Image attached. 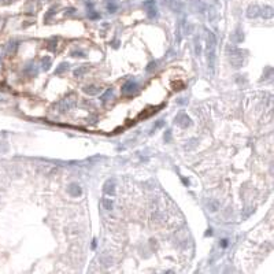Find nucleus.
<instances>
[{"label": "nucleus", "instance_id": "f257e3e1", "mask_svg": "<svg viewBox=\"0 0 274 274\" xmlns=\"http://www.w3.org/2000/svg\"><path fill=\"white\" fill-rule=\"evenodd\" d=\"M207 58H209V67L211 73L214 72L215 67V47H217V40H215L214 33H207Z\"/></svg>", "mask_w": 274, "mask_h": 274}, {"label": "nucleus", "instance_id": "0eeeda50", "mask_svg": "<svg viewBox=\"0 0 274 274\" xmlns=\"http://www.w3.org/2000/svg\"><path fill=\"white\" fill-rule=\"evenodd\" d=\"M144 7L147 8L149 18H155L156 17V6H155V0H147L144 3Z\"/></svg>", "mask_w": 274, "mask_h": 274}, {"label": "nucleus", "instance_id": "1a4fd4ad", "mask_svg": "<svg viewBox=\"0 0 274 274\" xmlns=\"http://www.w3.org/2000/svg\"><path fill=\"white\" fill-rule=\"evenodd\" d=\"M82 91L87 93V95L95 96V95H99V93L101 92V88L97 87V85H87V87H84Z\"/></svg>", "mask_w": 274, "mask_h": 274}, {"label": "nucleus", "instance_id": "f8f14e48", "mask_svg": "<svg viewBox=\"0 0 274 274\" xmlns=\"http://www.w3.org/2000/svg\"><path fill=\"white\" fill-rule=\"evenodd\" d=\"M262 17L265 19H269V18H273V7L271 6H265L262 8Z\"/></svg>", "mask_w": 274, "mask_h": 274}, {"label": "nucleus", "instance_id": "f3484780", "mask_svg": "<svg viewBox=\"0 0 274 274\" xmlns=\"http://www.w3.org/2000/svg\"><path fill=\"white\" fill-rule=\"evenodd\" d=\"M200 51H202V48H200V41H199V39H195V52H196V55L199 56L200 55Z\"/></svg>", "mask_w": 274, "mask_h": 274}, {"label": "nucleus", "instance_id": "39448f33", "mask_svg": "<svg viewBox=\"0 0 274 274\" xmlns=\"http://www.w3.org/2000/svg\"><path fill=\"white\" fill-rule=\"evenodd\" d=\"M103 192L108 196H114L115 195V181L114 180H107L103 185Z\"/></svg>", "mask_w": 274, "mask_h": 274}, {"label": "nucleus", "instance_id": "2eb2a0df", "mask_svg": "<svg viewBox=\"0 0 274 274\" xmlns=\"http://www.w3.org/2000/svg\"><path fill=\"white\" fill-rule=\"evenodd\" d=\"M116 10H118V6H116L115 3H108L107 4V11L108 12L114 14V12H116Z\"/></svg>", "mask_w": 274, "mask_h": 274}, {"label": "nucleus", "instance_id": "f03ea898", "mask_svg": "<svg viewBox=\"0 0 274 274\" xmlns=\"http://www.w3.org/2000/svg\"><path fill=\"white\" fill-rule=\"evenodd\" d=\"M75 104H77V97H75L74 93H72V95H68L67 97L63 99L58 106H59L60 113H66V111H70L72 108H74Z\"/></svg>", "mask_w": 274, "mask_h": 274}, {"label": "nucleus", "instance_id": "b1692460", "mask_svg": "<svg viewBox=\"0 0 274 274\" xmlns=\"http://www.w3.org/2000/svg\"><path fill=\"white\" fill-rule=\"evenodd\" d=\"M99 17H100V15L96 14L95 11H91V14H89V18H91V19H97Z\"/></svg>", "mask_w": 274, "mask_h": 274}, {"label": "nucleus", "instance_id": "bb28decb", "mask_svg": "<svg viewBox=\"0 0 274 274\" xmlns=\"http://www.w3.org/2000/svg\"><path fill=\"white\" fill-rule=\"evenodd\" d=\"M75 10L74 8H68V10H66V14H72V12H74Z\"/></svg>", "mask_w": 274, "mask_h": 274}, {"label": "nucleus", "instance_id": "20e7f679", "mask_svg": "<svg viewBox=\"0 0 274 274\" xmlns=\"http://www.w3.org/2000/svg\"><path fill=\"white\" fill-rule=\"evenodd\" d=\"M174 122H176L177 125L182 126V128H186V126L191 125V118H189L185 113H180L178 115L174 118Z\"/></svg>", "mask_w": 274, "mask_h": 274}, {"label": "nucleus", "instance_id": "6e6552de", "mask_svg": "<svg viewBox=\"0 0 274 274\" xmlns=\"http://www.w3.org/2000/svg\"><path fill=\"white\" fill-rule=\"evenodd\" d=\"M67 192L70 193V196L73 197H78L81 196V193H82V189H81V186L78 184H75V182H72V184L67 186Z\"/></svg>", "mask_w": 274, "mask_h": 274}, {"label": "nucleus", "instance_id": "6ab92c4d", "mask_svg": "<svg viewBox=\"0 0 274 274\" xmlns=\"http://www.w3.org/2000/svg\"><path fill=\"white\" fill-rule=\"evenodd\" d=\"M111 95H113V89L110 88V89H107V91H106V93H104V95L101 96V100H103V101H106V100H107V97H110Z\"/></svg>", "mask_w": 274, "mask_h": 274}, {"label": "nucleus", "instance_id": "7ed1b4c3", "mask_svg": "<svg viewBox=\"0 0 274 274\" xmlns=\"http://www.w3.org/2000/svg\"><path fill=\"white\" fill-rule=\"evenodd\" d=\"M243 60H244V58H243V52L240 49H237V48H233L232 55H230V62H232V65L234 66L236 68H238L240 66L243 65Z\"/></svg>", "mask_w": 274, "mask_h": 274}, {"label": "nucleus", "instance_id": "4be33fe9", "mask_svg": "<svg viewBox=\"0 0 274 274\" xmlns=\"http://www.w3.org/2000/svg\"><path fill=\"white\" fill-rule=\"evenodd\" d=\"M164 125V121L163 119H161V121H158V123H156L155 126H154V129H152V132H155L156 129H159V128H162V126Z\"/></svg>", "mask_w": 274, "mask_h": 274}, {"label": "nucleus", "instance_id": "a878e982", "mask_svg": "<svg viewBox=\"0 0 274 274\" xmlns=\"http://www.w3.org/2000/svg\"><path fill=\"white\" fill-rule=\"evenodd\" d=\"M170 133H171V132H170V130H167V134H164V140H166V141H169V140H170Z\"/></svg>", "mask_w": 274, "mask_h": 274}, {"label": "nucleus", "instance_id": "dca6fc26", "mask_svg": "<svg viewBox=\"0 0 274 274\" xmlns=\"http://www.w3.org/2000/svg\"><path fill=\"white\" fill-rule=\"evenodd\" d=\"M49 66H51V59L48 56H45L44 59H43V68H44V70H48Z\"/></svg>", "mask_w": 274, "mask_h": 274}, {"label": "nucleus", "instance_id": "423d86ee", "mask_svg": "<svg viewBox=\"0 0 274 274\" xmlns=\"http://www.w3.org/2000/svg\"><path fill=\"white\" fill-rule=\"evenodd\" d=\"M136 89H137V82L133 80H129L123 84V87L121 91H122V93H125V95H129V93H133Z\"/></svg>", "mask_w": 274, "mask_h": 274}, {"label": "nucleus", "instance_id": "a211bd4d", "mask_svg": "<svg viewBox=\"0 0 274 274\" xmlns=\"http://www.w3.org/2000/svg\"><path fill=\"white\" fill-rule=\"evenodd\" d=\"M209 207H210V210L214 212V211H217V210H218V207H219V203H218V202H211L209 204Z\"/></svg>", "mask_w": 274, "mask_h": 274}, {"label": "nucleus", "instance_id": "aec40b11", "mask_svg": "<svg viewBox=\"0 0 274 274\" xmlns=\"http://www.w3.org/2000/svg\"><path fill=\"white\" fill-rule=\"evenodd\" d=\"M72 56L73 58H85V54H84V52H78V51H75V52H72Z\"/></svg>", "mask_w": 274, "mask_h": 274}, {"label": "nucleus", "instance_id": "ddd939ff", "mask_svg": "<svg viewBox=\"0 0 274 274\" xmlns=\"http://www.w3.org/2000/svg\"><path fill=\"white\" fill-rule=\"evenodd\" d=\"M66 70H68V63H60L59 66H58V68L55 70V74H62V73H65Z\"/></svg>", "mask_w": 274, "mask_h": 274}, {"label": "nucleus", "instance_id": "5701e85b", "mask_svg": "<svg viewBox=\"0 0 274 274\" xmlns=\"http://www.w3.org/2000/svg\"><path fill=\"white\" fill-rule=\"evenodd\" d=\"M155 67H156V62H151L148 66H147V72H148V73L152 72V70H154Z\"/></svg>", "mask_w": 274, "mask_h": 274}, {"label": "nucleus", "instance_id": "cd10ccee", "mask_svg": "<svg viewBox=\"0 0 274 274\" xmlns=\"http://www.w3.org/2000/svg\"><path fill=\"white\" fill-rule=\"evenodd\" d=\"M211 234H212V230L209 229V230H207V233H206V236H211Z\"/></svg>", "mask_w": 274, "mask_h": 274}, {"label": "nucleus", "instance_id": "9b49d317", "mask_svg": "<svg viewBox=\"0 0 274 274\" xmlns=\"http://www.w3.org/2000/svg\"><path fill=\"white\" fill-rule=\"evenodd\" d=\"M101 206L104 207V210H107V211H111V210L114 209V202H113V199H110V197H103V199H101Z\"/></svg>", "mask_w": 274, "mask_h": 274}, {"label": "nucleus", "instance_id": "9d476101", "mask_svg": "<svg viewBox=\"0 0 274 274\" xmlns=\"http://www.w3.org/2000/svg\"><path fill=\"white\" fill-rule=\"evenodd\" d=\"M259 14H260V8L258 6H250V8L247 11L248 18H256Z\"/></svg>", "mask_w": 274, "mask_h": 274}, {"label": "nucleus", "instance_id": "412c9836", "mask_svg": "<svg viewBox=\"0 0 274 274\" xmlns=\"http://www.w3.org/2000/svg\"><path fill=\"white\" fill-rule=\"evenodd\" d=\"M55 43H56V39H52L49 41V45H48V49H51V51H55L56 48H55Z\"/></svg>", "mask_w": 274, "mask_h": 274}, {"label": "nucleus", "instance_id": "393cba45", "mask_svg": "<svg viewBox=\"0 0 274 274\" xmlns=\"http://www.w3.org/2000/svg\"><path fill=\"white\" fill-rule=\"evenodd\" d=\"M219 245H221L222 248H226V247H228V240H226V238L221 240V241H219Z\"/></svg>", "mask_w": 274, "mask_h": 274}, {"label": "nucleus", "instance_id": "4468645a", "mask_svg": "<svg viewBox=\"0 0 274 274\" xmlns=\"http://www.w3.org/2000/svg\"><path fill=\"white\" fill-rule=\"evenodd\" d=\"M87 70H88V66H81L80 68H77V70L74 72V75H75V77H82Z\"/></svg>", "mask_w": 274, "mask_h": 274}]
</instances>
